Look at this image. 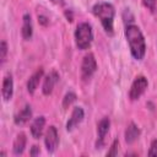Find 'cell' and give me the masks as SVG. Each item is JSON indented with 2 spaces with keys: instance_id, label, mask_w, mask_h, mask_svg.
Returning <instances> with one entry per match:
<instances>
[{
  "instance_id": "obj_3",
  "label": "cell",
  "mask_w": 157,
  "mask_h": 157,
  "mask_svg": "<svg viewBox=\"0 0 157 157\" xmlns=\"http://www.w3.org/2000/svg\"><path fill=\"white\" fill-rule=\"evenodd\" d=\"M93 40V32L92 27L87 22H81L77 25L75 29V42L78 49L85 50L91 47V43Z\"/></svg>"
},
{
  "instance_id": "obj_16",
  "label": "cell",
  "mask_w": 157,
  "mask_h": 157,
  "mask_svg": "<svg viewBox=\"0 0 157 157\" xmlns=\"http://www.w3.org/2000/svg\"><path fill=\"white\" fill-rule=\"evenodd\" d=\"M26 142H27V139H26V135L23 132H20L15 141H13V147H12V151L15 155H21L23 151H25V147H26Z\"/></svg>"
},
{
  "instance_id": "obj_22",
  "label": "cell",
  "mask_w": 157,
  "mask_h": 157,
  "mask_svg": "<svg viewBox=\"0 0 157 157\" xmlns=\"http://www.w3.org/2000/svg\"><path fill=\"white\" fill-rule=\"evenodd\" d=\"M29 155H31V156H37V155H39V147H38L37 145L32 146V148L29 150Z\"/></svg>"
},
{
  "instance_id": "obj_17",
  "label": "cell",
  "mask_w": 157,
  "mask_h": 157,
  "mask_svg": "<svg viewBox=\"0 0 157 157\" xmlns=\"http://www.w3.org/2000/svg\"><path fill=\"white\" fill-rule=\"evenodd\" d=\"M75 101H76V94H75L74 92H67V93L65 94L64 99H63V108H64V109L69 108Z\"/></svg>"
},
{
  "instance_id": "obj_2",
  "label": "cell",
  "mask_w": 157,
  "mask_h": 157,
  "mask_svg": "<svg viewBox=\"0 0 157 157\" xmlns=\"http://www.w3.org/2000/svg\"><path fill=\"white\" fill-rule=\"evenodd\" d=\"M92 12L96 17L99 18L104 31L109 36H113L114 33L113 22H114V15H115L114 6L109 2H98L92 7Z\"/></svg>"
},
{
  "instance_id": "obj_21",
  "label": "cell",
  "mask_w": 157,
  "mask_h": 157,
  "mask_svg": "<svg viewBox=\"0 0 157 157\" xmlns=\"http://www.w3.org/2000/svg\"><path fill=\"white\" fill-rule=\"evenodd\" d=\"M148 156H157V140H153L151 142V146L148 150Z\"/></svg>"
},
{
  "instance_id": "obj_12",
  "label": "cell",
  "mask_w": 157,
  "mask_h": 157,
  "mask_svg": "<svg viewBox=\"0 0 157 157\" xmlns=\"http://www.w3.org/2000/svg\"><path fill=\"white\" fill-rule=\"evenodd\" d=\"M32 118V108L29 104H26L13 118V121L16 125H23Z\"/></svg>"
},
{
  "instance_id": "obj_1",
  "label": "cell",
  "mask_w": 157,
  "mask_h": 157,
  "mask_svg": "<svg viewBox=\"0 0 157 157\" xmlns=\"http://www.w3.org/2000/svg\"><path fill=\"white\" fill-rule=\"evenodd\" d=\"M125 37L129 43L130 53L136 60H141L146 53V43L142 32L136 25H128L125 27Z\"/></svg>"
},
{
  "instance_id": "obj_19",
  "label": "cell",
  "mask_w": 157,
  "mask_h": 157,
  "mask_svg": "<svg viewBox=\"0 0 157 157\" xmlns=\"http://www.w3.org/2000/svg\"><path fill=\"white\" fill-rule=\"evenodd\" d=\"M118 147H119V141H118V139H115L113 141L112 146H110V150L107 152V156H115V155H118Z\"/></svg>"
},
{
  "instance_id": "obj_11",
  "label": "cell",
  "mask_w": 157,
  "mask_h": 157,
  "mask_svg": "<svg viewBox=\"0 0 157 157\" xmlns=\"http://www.w3.org/2000/svg\"><path fill=\"white\" fill-rule=\"evenodd\" d=\"M13 93V80L11 75H6L2 80V88H1V94L5 102L10 101L12 98Z\"/></svg>"
},
{
  "instance_id": "obj_5",
  "label": "cell",
  "mask_w": 157,
  "mask_h": 157,
  "mask_svg": "<svg viewBox=\"0 0 157 157\" xmlns=\"http://www.w3.org/2000/svg\"><path fill=\"white\" fill-rule=\"evenodd\" d=\"M147 86H148V81H147V78H146L145 76L140 75V76L135 77V80H134L132 83H131L130 91H129V98H130L131 101L139 99V98L144 94V92L146 91Z\"/></svg>"
},
{
  "instance_id": "obj_6",
  "label": "cell",
  "mask_w": 157,
  "mask_h": 157,
  "mask_svg": "<svg viewBox=\"0 0 157 157\" xmlns=\"http://www.w3.org/2000/svg\"><path fill=\"white\" fill-rule=\"evenodd\" d=\"M44 144H45V147H47V151L49 153H53L55 152V150L58 148V145H59V134H58V130L55 126H49L48 130L45 131V135H44Z\"/></svg>"
},
{
  "instance_id": "obj_8",
  "label": "cell",
  "mask_w": 157,
  "mask_h": 157,
  "mask_svg": "<svg viewBox=\"0 0 157 157\" xmlns=\"http://www.w3.org/2000/svg\"><path fill=\"white\" fill-rule=\"evenodd\" d=\"M59 81V74L56 72V71H50L47 76H45V78H44V82H43V88H42V92H43V94H45V96H49L52 92H53V90H54V86L56 85V82Z\"/></svg>"
},
{
  "instance_id": "obj_18",
  "label": "cell",
  "mask_w": 157,
  "mask_h": 157,
  "mask_svg": "<svg viewBox=\"0 0 157 157\" xmlns=\"http://www.w3.org/2000/svg\"><path fill=\"white\" fill-rule=\"evenodd\" d=\"M6 54H7V44L5 40L0 43V64L2 65L6 60Z\"/></svg>"
},
{
  "instance_id": "obj_10",
  "label": "cell",
  "mask_w": 157,
  "mask_h": 157,
  "mask_svg": "<svg viewBox=\"0 0 157 157\" xmlns=\"http://www.w3.org/2000/svg\"><path fill=\"white\" fill-rule=\"evenodd\" d=\"M43 74H44V70L42 67H39L37 71H34L29 76L28 81H27V91H28V93H31V94L34 93V91L37 90V87H38V85H39V82H40V80L43 77Z\"/></svg>"
},
{
  "instance_id": "obj_7",
  "label": "cell",
  "mask_w": 157,
  "mask_h": 157,
  "mask_svg": "<svg viewBox=\"0 0 157 157\" xmlns=\"http://www.w3.org/2000/svg\"><path fill=\"white\" fill-rule=\"evenodd\" d=\"M109 126H110V120L108 117H104L103 119H101V121L97 125V134H98V140H97V148H102L103 144H104V137L109 131Z\"/></svg>"
},
{
  "instance_id": "obj_15",
  "label": "cell",
  "mask_w": 157,
  "mask_h": 157,
  "mask_svg": "<svg viewBox=\"0 0 157 157\" xmlns=\"http://www.w3.org/2000/svg\"><path fill=\"white\" fill-rule=\"evenodd\" d=\"M140 136V129L135 123H130L125 130V141L126 144H132L135 142Z\"/></svg>"
},
{
  "instance_id": "obj_4",
  "label": "cell",
  "mask_w": 157,
  "mask_h": 157,
  "mask_svg": "<svg viewBox=\"0 0 157 157\" xmlns=\"http://www.w3.org/2000/svg\"><path fill=\"white\" fill-rule=\"evenodd\" d=\"M96 70H97V63L94 55L92 53H88L87 55H85L81 64V78L83 81H88L93 76Z\"/></svg>"
},
{
  "instance_id": "obj_20",
  "label": "cell",
  "mask_w": 157,
  "mask_h": 157,
  "mask_svg": "<svg viewBox=\"0 0 157 157\" xmlns=\"http://www.w3.org/2000/svg\"><path fill=\"white\" fill-rule=\"evenodd\" d=\"M142 4L145 7H147L148 10L153 11L156 9V5H157V0H142Z\"/></svg>"
},
{
  "instance_id": "obj_14",
  "label": "cell",
  "mask_w": 157,
  "mask_h": 157,
  "mask_svg": "<svg viewBox=\"0 0 157 157\" xmlns=\"http://www.w3.org/2000/svg\"><path fill=\"white\" fill-rule=\"evenodd\" d=\"M21 33H22L23 39H26V40H28V39L32 38V34H33V26H32V18H31V16H29L28 13H25V15H23Z\"/></svg>"
},
{
  "instance_id": "obj_13",
  "label": "cell",
  "mask_w": 157,
  "mask_h": 157,
  "mask_svg": "<svg viewBox=\"0 0 157 157\" xmlns=\"http://www.w3.org/2000/svg\"><path fill=\"white\" fill-rule=\"evenodd\" d=\"M44 125H45V118L44 117H38L33 120L32 125H31V134L34 139H39L43 134L44 130Z\"/></svg>"
},
{
  "instance_id": "obj_9",
  "label": "cell",
  "mask_w": 157,
  "mask_h": 157,
  "mask_svg": "<svg viewBox=\"0 0 157 157\" xmlns=\"http://www.w3.org/2000/svg\"><path fill=\"white\" fill-rule=\"evenodd\" d=\"M83 117H85L83 109L81 107H75L74 110H72V113H71V117L69 118V120L66 123V130L67 131H71L75 126H77L83 120Z\"/></svg>"
}]
</instances>
